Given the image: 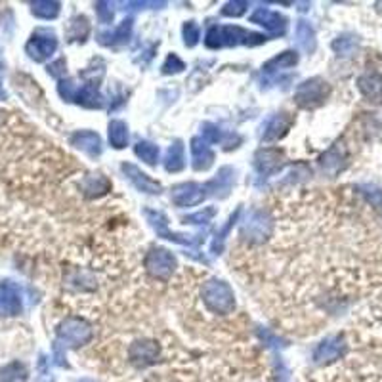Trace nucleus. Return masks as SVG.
<instances>
[{
    "mask_svg": "<svg viewBox=\"0 0 382 382\" xmlns=\"http://www.w3.org/2000/svg\"><path fill=\"white\" fill-rule=\"evenodd\" d=\"M90 35V23L88 19L84 16H77L69 21V27H67V38L69 40H79V43H84L86 36Z\"/></svg>",
    "mask_w": 382,
    "mask_h": 382,
    "instance_id": "29",
    "label": "nucleus"
},
{
    "mask_svg": "<svg viewBox=\"0 0 382 382\" xmlns=\"http://www.w3.org/2000/svg\"><path fill=\"white\" fill-rule=\"evenodd\" d=\"M96 14H98V19L99 23H111L113 21V16H115V12H113V4L111 2H96Z\"/></svg>",
    "mask_w": 382,
    "mask_h": 382,
    "instance_id": "41",
    "label": "nucleus"
},
{
    "mask_svg": "<svg viewBox=\"0 0 382 382\" xmlns=\"http://www.w3.org/2000/svg\"><path fill=\"white\" fill-rule=\"evenodd\" d=\"M143 266H145L147 274L152 277L160 279V281H167L176 272L178 262H176V256L170 250L152 249L147 252L145 260H143Z\"/></svg>",
    "mask_w": 382,
    "mask_h": 382,
    "instance_id": "6",
    "label": "nucleus"
},
{
    "mask_svg": "<svg viewBox=\"0 0 382 382\" xmlns=\"http://www.w3.org/2000/svg\"><path fill=\"white\" fill-rule=\"evenodd\" d=\"M294 35H296V45L300 46L304 52L306 53L315 52V46H318L315 31H313V27H311L308 21L300 19V21L296 23V31H294Z\"/></svg>",
    "mask_w": 382,
    "mask_h": 382,
    "instance_id": "24",
    "label": "nucleus"
},
{
    "mask_svg": "<svg viewBox=\"0 0 382 382\" xmlns=\"http://www.w3.org/2000/svg\"><path fill=\"white\" fill-rule=\"evenodd\" d=\"M132 27H134V19L126 18L125 21H121L115 29L111 31H102L96 35L98 43L102 46H121L128 43V38L132 35Z\"/></svg>",
    "mask_w": 382,
    "mask_h": 382,
    "instance_id": "19",
    "label": "nucleus"
},
{
    "mask_svg": "<svg viewBox=\"0 0 382 382\" xmlns=\"http://www.w3.org/2000/svg\"><path fill=\"white\" fill-rule=\"evenodd\" d=\"M285 163H287L285 153L276 147L258 150L254 155V169H256L258 176H262V178H270V176L277 174L285 167Z\"/></svg>",
    "mask_w": 382,
    "mask_h": 382,
    "instance_id": "10",
    "label": "nucleus"
},
{
    "mask_svg": "<svg viewBox=\"0 0 382 382\" xmlns=\"http://www.w3.org/2000/svg\"><path fill=\"white\" fill-rule=\"evenodd\" d=\"M182 35H184V45L187 48H193L199 43V38H201V29H199L195 21H186L184 27H182Z\"/></svg>",
    "mask_w": 382,
    "mask_h": 382,
    "instance_id": "36",
    "label": "nucleus"
},
{
    "mask_svg": "<svg viewBox=\"0 0 382 382\" xmlns=\"http://www.w3.org/2000/svg\"><path fill=\"white\" fill-rule=\"evenodd\" d=\"M134 153L140 157V159L150 165V167H155L157 160H159V145L147 142V140H140V142L134 145Z\"/></svg>",
    "mask_w": 382,
    "mask_h": 382,
    "instance_id": "30",
    "label": "nucleus"
},
{
    "mask_svg": "<svg viewBox=\"0 0 382 382\" xmlns=\"http://www.w3.org/2000/svg\"><path fill=\"white\" fill-rule=\"evenodd\" d=\"M143 216L147 224L152 226L153 231L157 233V237L160 239L172 241V243H178V245H186V247H197L201 241L204 239L203 235H184V233H176L169 228V218L167 214L160 213V211H153V208H143Z\"/></svg>",
    "mask_w": 382,
    "mask_h": 382,
    "instance_id": "4",
    "label": "nucleus"
},
{
    "mask_svg": "<svg viewBox=\"0 0 382 382\" xmlns=\"http://www.w3.org/2000/svg\"><path fill=\"white\" fill-rule=\"evenodd\" d=\"M274 230V222L264 211H252L249 214V218L243 222L241 228V237L250 241V243H262L272 235Z\"/></svg>",
    "mask_w": 382,
    "mask_h": 382,
    "instance_id": "8",
    "label": "nucleus"
},
{
    "mask_svg": "<svg viewBox=\"0 0 382 382\" xmlns=\"http://www.w3.org/2000/svg\"><path fill=\"white\" fill-rule=\"evenodd\" d=\"M186 167V153H184V143L182 140H174V143L169 147L167 157H165V169L167 172H180Z\"/></svg>",
    "mask_w": 382,
    "mask_h": 382,
    "instance_id": "25",
    "label": "nucleus"
},
{
    "mask_svg": "<svg viewBox=\"0 0 382 382\" xmlns=\"http://www.w3.org/2000/svg\"><path fill=\"white\" fill-rule=\"evenodd\" d=\"M27 367L19 361H12L0 369V382H27Z\"/></svg>",
    "mask_w": 382,
    "mask_h": 382,
    "instance_id": "31",
    "label": "nucleus"
},
{
    "mask_svg": "<svg viewBox=\"0 0 382 382\" xmlns=\"http://www.w3.org/2000/svg\"><path fill=\"white\" fill-rule=\"evenodd\" d=\"M159 344L155 340H136L128 348V357L136 367H147L157 361L159 357Z\"/></svg>",
    "mask_w": 382,
    "mask_h": 382,
    "instance_id": "13",
    "label": "nucleus"
},
{
    "mask_svg": "<svg viewBox=\"0 0 382 382\" xmlns=\"http://www.w3.org/2000/svg\"><path fill=\"white\" fill-rule=\"evenodd\" d=\"M201 130H203V138L208 143H222V142L231 143V140H233L235 143L241 142L239 136H231V138H226V134L222 132V128H220V126L213 125V123H203Z\"/></svg>",
    "mask_w": 382,
    "mask_h": 382,
    "instance_id": "33",
    "label": "nucleus"
},
{
    "mask_svg": "<svg viewBox=\"0 0 382 382\" xmlns=\"http://www.w3.org/2000/svg\"><path fill=\"white\" fill-rule=\"evenodd\" d=\"M266 43V36L254 33V31H247L239 25H213L206 31L204 36V45L206 48H224V46H258Z\"/></svg>",
    "mask_w": 382,
    "mask_h": 382,
    "instance_id": "1",
    "label": "nucleus"
},
{
    "mask_svg": "<svg viewBox=\"0 0 382 382\" xmlns=\"http://www.w3.org/2000/svg\"><path fill=\"white\" fill-rule=\"evenodd\" d=\"M204 306L213 313L228 315L235 310V294L230 285L222 279H208L201 289Z\"/></svg>",
    "mask_w": 382,
    "mask_h": 382,
    "instance_id": "2",
    "label": "nucleus"
},
{
    "mask_svg": "<svg viewBox=\"0 0 382 382\" xmlns=\"http://www.w3.org/2000/svg\"><path fill=\"white\" fill-rule=\"evenodd\" d=\"M298 63V53L293 52V50H287V52L279 53L276 58H272L270 62L264 63V73H277L283 71V69H291Z\"/></svg>",
    "mask_w": 382,
    "mask_h": 382,
    "instance_id": "27",
    "label": "nucleus"
},
{
    "mask_svg": "<svg viewBox=\"0 0 382 382\" xmlns=\"http://www.w3.org/2000/svg\"><path fill=\"white\" fill-rule=\"evenodd\" d=\"M6 98H8V94H6V90H4V86H2V80H0V102Z\"/></svg>",
    "mask_w": 382,
    "mask_h": 382,
    "instance_id": "46",
    "label": "nucleus"
},
{
    "mask_svg": "<svg viewBox=\"0 0 382 382\" xmlns=\"http://www.w3.org/2000/svg\"><path fill=\"white\" fill-rule=\"evenodd\" d=\"M46 69H48V75H52L53 79L62 80L63 75L67 73V63H65V60H63V58H60L58 62H53L52 65H48Z\"/></svg>",
    "mask_w": 382,
    "mask_h": 382,
    "instance_id": "42",
    "label": "nucleus"
},
{
    "mask_svg": "<svg viewBox=\"0 0 382 382\" xmlns=\"http://www.w3.org/2000/svg\"><path fill=\"white\" fill-rule=\"evenodd\" d=\"M294 125V117L291 113H277L276 117H272L267 121V125L264 126V134H262V142H277L281 140L285 134L291 130V126Z\"/></svg>",
    "mask_w": 382,
    "mask_h": 382,
    "instance_id": "18",
    "label": "nucleus"
},
{
    "mask_svg": "<svg viewBox=\"0 0 382 382\" xmlns=\"http://www.w3.org/2000/svg\"><path fill=\"white\" fill-rule=\"evenodd\" d=\"M123 6H128L126 10H145V8H165L167 2H128V4H123Z\"/></svg>",
    "mask_w": 382,
    "mask_h": 382,
    "instance_id": "44",
    "label": "nucleus"
},
{
    "mask_svg": "<svg viewBox=\"0 0 382 382\" xmlns=\"http://www.w3.org/2000/svg\"><path fill=\"white\" fill-rule=\"evenodd\" d=\"M214 216H216V206H206L204 211H199L195 214H189V216H184L182 218V222L184 224H206L213 220Z\"/></svg>",
    "mask_w": 382,
    "mask_h": 382,
    "instance_id": "37",
    "label": "nucleus"
},
{
    "mask_svg": "<svg viewBox=\"0 0 382 382\" xmlns=\"http://www.w3.org/2000/svg\"><path fill=\"white\" fill-rule=\"evenodd\" d=\"M247 6H249V2H245V0L226 2L222 8V16H226V18H239V16H243L247 12Z\"/></svg>",
    "mask_w": 382,
    "mask_h": 382,
    "instance_id": "38",
    "label": "nucleus"
},
{
    "mask_svg": "<svg viewBox=\"0 0 382 382\" xmlns=\"http://www.w3.org/2000/svg\"><path fill=\"white\" fill-rule=\"evenodd\" d=\"M206 195H208L206 186H201V184H195V182L176 184L170 189V201L176 204L178 208L197 206V204L203 203Z\"/></svg>",
    "mask_w": 382,
    "mask_h": 382,
    "instance_id": "9",
    "label": "nucleus"
},
{
    "mask_svg": "<svg viewBox=\"0 0 382 382\" xmlns=\"http://www.w3.org/2000/svg\"><path fill=\"white\" fill-rule=\"evenodd\" d=\"M77 82L71 79H62L60 84H58V94L62 96L65 102H73L75 99V94H77Z\"/></svg>",
    "mask_w": 382,
    "mask_h": 382,
    "instance_id": "39",
    "label": "nucleus"
},
{
    "mask_svg": "<svg viewBox=\"0 0 382 382\" xmlns=\"http://www.w3.org/2000/svg\"><path fill=\"white\" fill-rule=\"evenodd\" d=\"M329 84L320 77H313V79L304 80L302 84H298L294 90V102L296 106L302 107V109H315L320 107L327 96H329Z\"/></svg>",
    "mask_w": 382,
    "mask_h": 382,
    "instance_id": "5",
    "label": "nucleus"
},
{
    "mask_svg": "<svg viewBox=\"0 0 382 382\" xmlns=\"http://www.w3.org/2000/svg\"><path fill=\"white\" fill-rule=\"evenodd\" d=\"M258 335H260V338L264 340V344H267V346H272V348H279V346H283V340L279 337H276L272 331H267V329H260L258 331Z\"/></svg>",
    "mask_w": 382,
    "mask_h": 382,
    "instance_id": "43",
    "label": "nucleus"
},
{
    "mask_svg": "<svg viewBox=\"0 0 382 382\" xmlns=\"http://www.w3.org/2000/svg\"><path fill=\"white\" fill-rule=\"evenodd\" d=\"M233 180H235V170L231 167H224L218 170L216 178H213L206 184V191H211V195L214 197H228L231 186H233Z\"/></svg>",
    "mask_w": 382,
    "mask_h": 382,
    "instance_id": "23",
    "label": "nucleus"
},
{
    "mask_svg": "<svg viewBox=\"0 0 382 382\" xmlns=\"http://www.w3.org/2000/svg\"><path fill=\"white\" fill-rule=\"evenodd\" d=\"M346 350V342L342 337H329L325 340H321L318 348L313 350V361L315 363H329L333 359H338V357L344 354Z\"/></svg>",
    "mask_w": 382,
    "mask_h": 382,
    "instance_id": "15",
    "label": "nucleus"
},
{
    "mask_svg": "<svg viewBox=\"0 0 382 382\" xmlns=\"http://www.w3.org/2000/svg\"><path fill=\"white\" fill-rule=\"evenodd\" d=\"M250 21L267 29L272 35H285V31H287V18H285L283 14L274 12V10L270 8L254 10V14L250 16Z\"/></svg>",
    "mask_w": 382,
    "mask_h": 382,
    "instance_id": "14",
    "label": "nucleus"
},
{
    "mask_svg": "<svg viewBox=\"0 0 382 382\" xmlns=\"http://www.w3.org/2000/svg\"><path fill=\"white\" fill-rule=\"evenodd\" d=\"M365 195L374 206H382V189H369V191H365Z\"/></svg>",
    "mask_w": 382,
    "mask_h": 382,
    "instance_id": "45",
    "label": "nucleus"
},
{
    "mask_svg": "<svg viewBox=\"0 0 382 382\" xmlns=\"http://www.w3.org/2000/svg\"><path fill=\"white\" fill-rule=\"evenodd\" d=\"M109 187H111L109 180H107L106 176H102V174L90 176V178H86L82 182V191H84V195L86 197L102 195V193H106Z\"/></svg>",
    "mask_w": 382,
    "mask_h": 382,
    "instance_id": "32",
    "label": "nucleus"
},
{
    "mask_svg": "<svg viewBox=\"0 0 382 382\" xmlns=\"http://www.w3.org/2000/svg\"><path fill=\"white\" fill-rule=\"evenodd\" d=\"M23 310L21 289L12 281L0 283V315H18Z\"/></svg>",
    "mask_w": 382,
    "mask_h": 382,
    "instance_id": "12",
    "label": "nucleus"
},
{
    "mask_svg": "<svg viewBox=\"0 0 382 382\" xmlns=\"http://www.w3.org/2000/svg\"><path fill=\"white\" fill-rule=\"evenodd\" d=\"M56 333H58L56 344H60V346L63 348L84 346V344H88L90 340H92V337H94L92 327H90L84 320H80V318H67V320H63L62 323L58 325V331H56Z\"/></svg>",
    "mask_w": 382,
    "mask_h": 382,
    "instance_id": "3",
    "label": "nucleus"
},
{
    "mask_svg": "<svg viewBox=\"0 0 382 382\" xmlns=\"http://www.w3.org/2000/svg\"><path fill=\"white\" fill-rule=\"evenodd\" d=\"M184 69H186V63L182 62L176 53H170L167 62L163 63V73L165 75H176V73L184 71Z\"/></svg>",
    "mask_w": 382,
    "mask_h": 382,
    "instance_id": "40",
    "label": "nucleus"
},
{
    "mask_svg": "<svg viewBox=\"0 0 382 382\" xmlns=\"http://www.w3.org/2000/svg\"><path fill=\"white\" fill-rule=\"evenodd\" d=\"M107 134H109V143L115 150H125L126 145H128V125H126L125 121H119V119L109 121Z\"/></svg>",
    "mask_w": 382,
    "mask_h": 382,
    "instance_id": "26",
    "label": "nucleus"
},
{
    "mask_svg": "<svg viewBox=\"0 0 382 382\" xmlns=\"http://www.w3.org/2000/svg\"><path fill=\"white\" fill-rule=\"evenodd\" d=\"M214 165V152L203 136L191 138V167L197 172H204Z\"/></svg>",
    "mask_w": 382,
    "mask_h": 382,
    "instance_id": "16",
    "label": "nucleus"
},
{
    "mask_svg": "<svg viewBox=\"0 0 382 382\" xmlns=\"http://www.w3.org/2000/svg\"><path fill=\"white\" fill-rule=\"evenodd\" d=\"M121 170H123V174L126 176V180H128V182H130L138 191L147 193V195H160L163 186H160L157 180L150 178V176L138 169L136 165H132V163H123V165H121Z\"/></svg>",
    "mask_w": 382,
    "mask_h": 382,
    "instance_id": "11",
    "label": "nucleus"
},
{
    "mask_svg": "<svg viewBox=\"0 0 382 382\" xmlns=\"http://www.w3.org/2000/svg\"><path fill=\"white\" fill-rule=\"evenodd\" d=\"M56 50H58V38L52 31H46V29H36L25 45L27 56L38 63L50 60Z\"/></svg>",
    "mask_w": 382,
    "mask_h": 382,
    "instance_id": "7",
    "label": "nucleus"
},
{
    "mask_svg": "<svg viewBox=\"0 0 382 382\" xmlns=\"http://www.w3.org/2000/svg\"><path fill=\"white\" fill-rule=\"evenodd\" d=\"M357 48V38L356 36H338L337 40L333 43V50L338 56H350V53L356 52Z\"/></svg>",
    "mask_w": 382,
    "mask_h": 382,
    "instance_id": "35",
    "label": "nucleus"
},
{
    "mask_svg": "<svg viewBox=\"0 0 382 382\" xmlns=\"http://www.w3.org/2000/svg\"><path fill=\"white\" fill-rule=\"evenodd\" d=\"M320 165L321 169H323V172H327L331 176H335L337 172H340V170L344 169V167H346V153H344L342 143H335L329 152L323 153Z\"/></svg>",
    "mask_w": 382,
    "mask_h": 382,
    "instance_id": "22",
    "label": "nucleus"
},
{
    "mask_svg": "<svg viewBox=\"0 0 382 382\" xmlns=\"http://www.w3.org/2000/svg\"><path fill=\"white\" fill-rule=\"evenodd\" d=\"M357 88L365 98L374 104H382V75L381 73H365L357 79Z\"/></svg>",
    "mask_w": 382,
    "mask_h": 382,
    "instance_id": "21",
    "label": "nucleus"
},
{
    "mask_svg": "<svg viewBox=\"0 0 382 382\" xmlns=\"http://www.w3.org/2000/svg\"><path fill=\"white\" fill-rule=\"evenodd\" d=\"M77 382H94V381H90V379H80V381H77Z\"/></svg>",
    "mask_w": 382,
    "mask_h": 382,
    "instance_id": "47",
    "label": "nucleus"
},
{
    "mask_svg": "<svg viewBox=\"0 0 382 382\" xmlns=\"http://www.w3.org/2000/svg\"><path fill=\"white\" fill-rule=\"evenodd\" d=\"M73 102L86 107V109H102L106 106V99H104L102 92H99L98 82H86V84L79 86Z\"/></svg>",
    "mask_w": 382,
    "mask_h": 382,
    "instance_id": "20",
    "label": "nucleus"
},
{
    "mask_svg": "<svg viewBox=\"0 0 382 382\" xmlns=\"http://www.w3.org/2000/svg\"><path fill=\"white\" fill-rule=\"evenodd\" d=\"M241 211H243V208H241V206H239V208H237V211H235V213L231 214L230 218H228V222H226V226H224L222 230L216 233V237H214L213 245H211V250H213V254H220V252H222L224 241H226V235L230 233V230H231V228H233V224L239 220Z\"/></svg>",
    "mask_w": 382,
    "mask_h": 382,
    "instance_id": "34",
    "label": "nucleus"
},
{
    "mask_svg": "<svg viewBox=\"0 0 382 382\" xmlns=\"http://www.w3.org/2000/svg\"><path fill=\"white\" fill-rule=\"evenodd\" d=\"M69 142H71L73 147H77L82 153H86L92 159L99 157L102 150H104L102 138L98 136V132H92V130H79V132L71 134Z\"/></svg>",
    "mask_w": 382,
    "mask_h": 382,
    "instance_id": "17",
    "label": "nucleus"
},
{
    "mask_svg": "<svg viewBox=\"0 0 382 382\" xmlns=\"http://www.w3.org/2000/svg\"><path fill=\"white\" fill-rule=\"evenodd\" d=\"M62 4L56 0H35L31 2V12L33 16L40 19H56L60 16Z\"/></svg>",
    "mask_w": 382,
    "mask_h": 382,
    "instance_id": "28",
    "label": "nucleus"
}]
</instances>
